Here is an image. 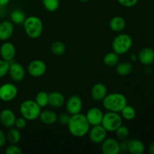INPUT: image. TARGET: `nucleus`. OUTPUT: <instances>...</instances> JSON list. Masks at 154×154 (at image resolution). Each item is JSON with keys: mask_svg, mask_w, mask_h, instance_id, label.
Masks as SVG:
<instances>
[{"mask_svg": "<svg viewBox=\"0 0 154 154\" xmlns=\"http://www.w3.org/2000/svg\"><path fill=\"white\" fill-rule=\"evenodd\" d=\"M67 127L71 135L76 138H82L88 134L90 129V124L86 116L79 113L71 115Z\"/></svg>", "mask_w": 154, "mask_h": 154, "instance_id": "obj_1", "label": "nucleus"}, {"mask_svg": "<svg viewBox=\"0 0 154 154\" xmlns=\"http://www.w3.org/2000/svg\"><path fill=\"white\" fill-rule=\"evenodd\" d=\"M102 102L104 108L108 111L120 113L127 105V99L123 93H108Z\"/></svg>", "mask_w": 154, "mask_h": 154, "instance_id": "obj_2", "label": "nucleus"}, {"mask_svg": "<svg viewBox=\"0 0 154 154\" xmlns=\"http://www.w3.org/2000/svg\"><path fill=\"white\" fill-rule=\"evenodd\" d=\"M23 26L25 33L30 38H38L43 32V22L40 18L36 16H29L26 18L23 23Z\"/></svg>", "mask_w": 154, "mask_h": 154, "instance_id": "obj_3", "label": "nucleus"}, {"mask_svg": "<svg viewBox=\"0 0 154 154\" xmlns=\"http://www.w3.org/2000/svg\"><path fill=\"white\" fill-rule=\"evenodd\" d=\"M20 113L27 121H34L38 119L42 108L32 99H26L20 105Z\"/></svg>", "mask_w": 154, "mask_h": 154, "instance_id": "obj_4", "label": "nucleus"}, {"mask_svg": "<svg viewBox=\"0 0 154 154\" xmlns=\"http://www.w3.org/2000/svg\"><path fill=\"white\" fill-rule=\"evenodd\" d=\"M133 44V40L126 33L118 34L112 41L111 47L114 52L118 55H123L130 51Z\"/></svg>", "mask_w": 154, "mask_h": 154, "instance_id": "obj_5", "label": "nucleus"}, {"mask_svg": "<svg viewBox=\"0 0 154 154\" xmlns=\"http://www.w3.org/2000/svg\"><path fill=\"white\" fill-rule=\"evenodd\" d=\"M123 123V118L119 113L108 111L104 114L101 125L108 132H114Z\"/></svg>", "mask_w": 154, "mask_h": 154, "instance_id": "obj_6", "label": "nucleus"}, {"mask_svg": "<svg viewBox=\"0 0 154 154\" xmlns=\"http://www.w3.org/2000/svg\"><path fill=\"white\" fill-rule=\"evenodd\" d=\"M17 94L18 88L13 83H5L0 86V100L2 102H11Z\"/></svg>", "mask_w": 154, "mask_h": 154, "instance_id": "obj_7", "label": "nucleus"}, {"mask_svg": "<svg viewBox=\"0 0 154 154\" xmlns=\"http://www.w3.org/2000/svg\"><path fill=\"white\" fill-rule=\"evenodd\" d=\"M27 71L32 78H40L47 72V65L43 60H35L30 62L27 67Z\"/></svg>", "mask_w": 154, "mask_h": 154, "instance_id": "obj_8", "label": "nucleus"}, {"mask_svg": "<svg viewBox=\"0 0 154 154\" xmlns=\"http://www.w3.org/2000/svg\"><path fill=\"white\" fill-rule=\"evenodd\" d=\"M89 138L93 144H102V141L107 138L108 132L102 125L93 126L88 132Z\"/></svg>", "mask_w": 154, "mask_h": 154, "instance_id": "obj_9", "label": "nucleus"}, {"mask_svg": "<svg viewBox=\"0 0 154 154\" xmlns=\"http://www.w3.org/2000/svg\"><path fill=\"white\" fill-rule=\"evenodd\" d=\"M66 111L71 115L79 114L83 108V101L80 96L73 95L66 101Z\"/></svg>", "mask_w": 154, "mask_h": 154, "instance_id": "obj_10", "label": "nucleus"}, {"mask_svg": "<svg viewBox=\"0 0 154 154\" xmlns=\"http://www.w3.org/2000/svg\"><path fill=\"white\" fill-rule=\"evenodd\" d=\"M8 75L14 82H21L26 77V70L20 63L11 62Z\"/></svg>", "mask_w": 154, "mask_h": 154, "instance_id": "obj_11", "label": "nucleus"}, {"mask_svg": "<svg viewBox=\"0 0 154 154\" xmlns=\"http://www.w3.org/2000/svg\"><path fill=\"white\" fill-rule=\"evenodd\" d=\"M16 48L14 45L10 42H3L0 46V56L5 61L12 62L16 56Z\"/></svg>", "mask_w": 154, "mask_h": 154, "instance_id": "obj_12", "label": "nucleus"}, {"mask_svg": "<svg viewBox=\"0 0 154 154\" xmlns=\"http://www.w3.org/2000/svg\"><path fill=\"white\" fill-rule=\"evenodd\" d=\"M101 150L104 154H118L120 153L119 141L114 138H106L102 142Z\"/></svg>", "mask_w": 154, "mask_h": 154, "instance_id": "obj_13", "label": "nucleus"}, {"mask_svg": "<svg viewBox=\"0 0 154 154\" xmlns=\"http://www.w3.org/2000/svg\"><path fill=\"white\" fill-rule=\"evenodd\" d=\"M108 94V88L102 83H96L92 87L90 90V96L92 99L96 102H102Z\"/></svg>", "mask_w": 154, "mask_h": 154, "instance_id": "obj_14", "label": "nucleus"}, {"mask_svg": "<svg viewBox=\"0 0 154 154\" xmlns=\"http://www.w3.org/2000/svg\"><path fill=\"white\" fill-rule=\"evenodd\" d=\"M90 126H96L102 123L104 114L102 110L99 108H91L87 111L85 114Z\"/></svg>", "mask_w": 154, "mask_h": 154, "instance_id": "obj_15", "label": "nucleus"}, {"mask_svg": "<svg viewBox=\"0 0 154 154\" xmlns=\"http://www.w3.org/2000/svg\"><path fill=\"white\" fill-rule=\"evenodd\" d=\"M16 118L14 112L11 109H4L0 112V123L8 129L14 126Z\"/></svg>", "mask_w": 154, "mask_h": 154, "instance_id": "obj_16", "label": "nucleus"}, {"mask_svg": "<svg viewBox=\"0 0 154 154\" xmlns=\"http://www.w3.org/2000/svg\"><path fill=\"white\" fill-rule=\"evenodd\" d=\"M14 31V23L11 21L4 20L0 23V41L6 42L11 38Z\"/></svg>", "mask_w": 154, "mask_h": 154, "instance_id": "obj_17", "label": "nucleus"}, {"mask_svg": "<svg viewBox=\"0 0 154 154\" xmlns=\"http://www.w3.org/2000/svg\"><path fill=\"white\" fill-rule=\"evenodd\" d=\"M138 60L143 66H149L154 62V50L150 48H144L138 54Z\"/></svg>", "mask_w": 154, "mask_h": 154, "instance_id": "obj_18", "label": "nucleus"}, {"mask_svg": "<svg viewBox=\"0 0 154 154\" xmlns=\"http://www.w3.org/2000/svg\"><path fill=\"white\" fill-rule=\"evenodd\" d=\"M66 103V98L63 93L57 91L48 93V105L53 108H60Z\"/></svg>", "mask_w": 154, "mask_h": 154, "instance_id": "obj_19", "label": "nucleus"}, {"mask_svg": "<svg viewBox=\"0 0 154 154\" xmlns=\"http://www.w3.org/2000/svg\"><path fill=\"white\" fill-rule=\"evenodd\" d=\"M38 119L43 124L51 126L57 123L58 120V115L51 110H44L41 111Z\"/></svg>", "mask_w": 154, "mask_h": 154, "instance_id": "obj_20", "label": "nucleus"}, {"mask_svg": "<svg viewBox=\"0 0 154 154\" xmlns=\"http://www.w3.org/2000/svg\"><path fill=\"white\" fill-rule=\"evenodd\" d=\"M126 26V20L121 16H115L111 19L109 22V27L115 32H120L123 31Z\"/></svg>", "mask_w": 154, "mask_h": 154, "instance_id": "obj_21", "label": "nucleus"}, {"mask_svg": "<svg viewBox=\"0 0 154 154\" xmlns=\"http://www.w3.org/2000/svg\"><path fill=\"white\" fill-rule=\"evenodd\" d=\"M145 150L144 143L138 139L128 141V152L132 154H142Z\"/></svg>", "mask_w": 154, "mask_h": 154, "instance_id": "obj_22", "label": "nucleus"}, {"mask_svg": "<svg viewBox=\"0 0 154 154\" xmlns=\"http://www.w3.org/2000/svg\"><path fill=\"white\" fill-rule=\"evenodd\" d=\"M116 67V72L120 76H128L130 75L133 70L132 64L129 62H121L117 63Z\"/></svg>", "mask_w": 154, "mask_h": 154, "instance_id": "obj_23", "label": "nucleus"}, {"mask_svg": "<svg viewBox=\"0 0 154 154\" xmlns=\"http://www.w3.org/2000/svg\"><path fill=\"white\" fill-rule=\"evenodd\" d=\"M6 138H7V141L10 144H18L21 139V133L20 132V129L14 126L9 128L6 134Z\"/></svg>", "mask_w": 154, "mask_h": 154, "instance_id": "obj_24", "label": "nucleus"}, {"mask_svg": "<svg viewBox=\"0 0 154 154\" xmlns=\"http://www.w3.org/2000/svg\"><path fill=\"white\" fill-rule=\"evenodd\" d=\"M114 51L108 53L103 57V63L108 67H114L120 61V57Z\"/></svg>", "mask_w": 154, "mask_h": 154, "instance_id": "obj_25", "label": "nucleus"}, {"mask_svg": "<svg viewBox=\"0 0 154 154\" xmlns=\"http://www.w3.org/2000/svg\"><path fill=\"white\" fill-rule=\"evenodd\" d=\"M26 18V17L25 13L20 9L14 10L10 15L11 21L16 25H23Z\"/></svg>", "mask_w": 154, "mask_h": 154, "instance_id": "obj_26", "label": "nucleus"}, {"mask_svg": "<svg viewBox=\"0 0 154 154\" xmlns=\"http://www.w3.org/2000/svg\"><path fill=\"white\" fill-rule=\"evenodd\" d=\"M51 51L54 55L57 57L63 56L66 51V45L60 41H55L51 44Z\"/></svg>", "mask_w": 154, "mask_h": 154, "instance_id": "obj_27", "label": "nucleus"}, {"mask_svg": "<svg viewBox=\"0 0 154 154\" xmlns=\"http://www.w3.org/2000/svg\"><path fill=\"white\" fill-rule=\"evenodd\" d=\"M120 113H121L122 118L124 119V120H128V121L134 120V119L135 118V117H136V111H135V108L132 106H131V105H126V106L122 109Z\"/></svg>", "mask_w": 154, "mask_h": 154, "instance_id": "obj_28", "label": "nucleus"}, {"mask_svg": "<svg viewBox=\"0 0 154 154\" xmlns=\"http://www.w3.org/2000/svg\"><path fill=\"white\" fill-rule=\"evenodd\" d=\"M42 5L45 10L49 12H55L60 8V0H42Z\"/></svg>", "mask_w": 154, "mask_h": 154, "instance_id": "obj_29", "label": "nucleus"}, {"mask_svg": "<svg viewBox=\"0 0 154 154\" xmlns=\"http://www.w3.org/2000/svg\"><path fill=\"white\" fill-rule=\"evenodd\" d=\"M35 101L42 108H45L48 105V93L45 91L38 92L36 94Z\"/></svg>", "mask_w": 154, "mask_h": 154, "instance_id": "obj_30", "label": "nucleus"}, {"mask_svg": "<svg viewBox=\"0 0 154 154\" xmlns=\"http://www.w3.org/2000/svg\"><path fill=\"white\" fill-rule=\"evenodd\" d=\"M114 132H115L117 138L120 141L126 139L129 135V129L126 126H123V125H121Z\"/></svg>", "mask_w": 154, "mask_h": 154, "instance_id": "obj_31", "label": "nucleus"}, {"mask_svg": "<svg viewBox=\"0 0 154 154\" xmlns=\"http://www.w3.org/2000/svg\"><path fill=\"white\" fill-rule=\"evenodd\" d=\"M10 63L5 61L3 59H0V78H4L8 75L9 70Z\"/></svg>", "mask_w": 154, "mask_h": 154, "instance_id": "obj_32", "label": "nucleus"}, {"mask_svg": "<svg viewBox=\"0 0 154 154\" xmlns=\"http://www.w3.org/2000/svg\"><path fill=\"white\" fill-rule=\"evenodd\" d=\"M5 152L6 154H21L22 150L17 144H11L6 147Z\"/></svg>", "mask_w": 154, "mask_h": 154, "instance_id": "obj_33", "label": "nucleus"}, {"mask_svg": "<svg viewBox=\"0 0 154 154\" xmlns=\"http://www.w3.org/2000/svg\"><path fill=\"white\" fill-rule=\"evenodd\" d=\"M70 118L71 114H69L68 112L63 113L60 116H58V120L57 121L60 122V124L63 125V126H67L69 120H70Z\"/></svg>", "mask_w": 154, "mask_h": 154, "instance_id": "obj_34", "label": "nucleus"}, {"mask_svg": "<svg viewBox=\"0 0 154 154\" xmlns=\"http://www.w3.org/2000/svg\"><path fill=\"white\" fill-rule=\"evenodd\" d=\"M27 125V120H26L24 117H23L22 116L21 117H17L16 118V120H15L14 126L16 128H17L18 129H23Z\"/></svg>", "mask_w": 154, "mask_h": 154, "instance_id": "obj_35", "label": "nucleus"}, {"mask_svg": "<svg viewBox=\"0 0 154 154\" xmlns=\"http://www.w3.org/2000/svg\"><path fill=\"white\" fill-rule=\"evenodd\" d=\"M120 5L125 8H132L136 5L138 0H117Z\"/></svg>", "mask_w": 154, "mask_h": 154, "instance_id": "obj_36", "label": "nucleus"}, {"mask_svg": "<svg viewBox=\"0 0 154 154\" xmlns=\"http://www.w3.org/2000/svg\"><path fill=\"white\" fill-rule=\"evenodd\" d=\"M119 146H120V152H127L128 151V141L125 140H121L120 142H119Z\"/></svg>", "mask_w": 154, "mask_h": 154, "instance_id": "obj_37", "label": "nucleus"}, {"mask_svg": "<svg viewBox=\"0 0 154 154\" xmlns=\"http://www.w3.org/2000/svg\"><path fill=\"white\" fill-rule=\"evenodd\" d=\"M6 142H7L6 134L2 129H0V148L4 147L5 145Z\"/></svg>", "mask_w": 154, "mask_h": 154, "instance_id": "obj_38", "label": "nucleus"}, {"mask_svg": "<svg viewBox=\"0 0 154 154\" xmlns=\"http://www.w3.org/2000/svg\"><path fill=\"white\" fill-rule=\"evenodd\" d=\"M148 152L150 154H154V141L150 144L148 147Z\"/></svg>", "mask_w": 154, "mask_h": 154, "instance_id": "obj_39", "label": "nucleus"}, {"mask_svg": "<svg viewBox=\"0 0 154 154\" xmlns=\"http://www.w3.org/2000/svg\"><path fill=\"white\" fill-rule=\"evenodd\" d=\"M11 0H0V6L1 7H4L6 6L9 2H10Z\"/></svg>", "mask_w": 154, "mask_h": 154, "instance_id": "obj_40", "label": "nucleus"}, {"mask_svg": "<svg viewBox=\"0 0 154 154\" xmlns=\"http://www.w3.org/2000/svg\"><path fill=\"white\" fill-rule=\"evenodd\" d=\"M131 60H132V61H136L137 60H138V56L136 55V54H132V55H131Z\"/></svg>", "mask_w": 154, "mask_h": 154, "instance_id": "obj_41", "label": "nucleus"}, {"mask_svg": "<svg viewBox=\"0 0 154 154\" xmlns=\"http://www.w3.org/2000/svg\"><path fill=\"white\" fill-rule=\"evenodd\" d=\"M79 2H87L90 1V0H78Z\"/></svg>", "mask_w": 154, "mask_h": 154, "instance_id": "obj_42", "label": "nucleus"}]
</instances>
